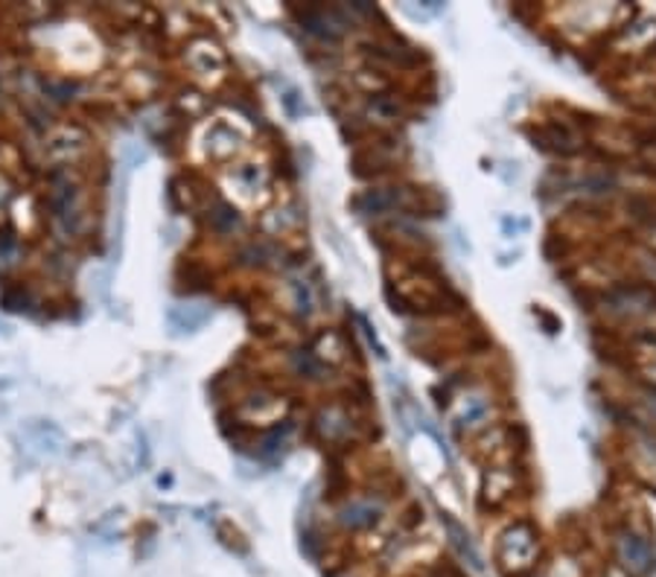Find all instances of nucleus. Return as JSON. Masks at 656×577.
<instances>
[{"label": "nucleus", "instance_id": "f257e3e1", "mask_svg": "<svg viewBox=\"0 0 656 577\" xmlns=\"http://www.w3.org/2000/svg\"><path fill=\"white\" fill-rule=\"evenodd\" d=\"M496 569L505 577H534L546 557V543L532 519H514L496 537Z\"/></svg>", "mask_w": 656, "mask_h": 577}, {"label": "nucleus", "instance_id": "f03ea898", "mask_svg": "<svg viewBox=\"0 0 656 577\" xmlns=\"http://www.w3.org/2000/svg\"><path fill=\"white\" fill-rule=\"evenodd\" d=\"M609 563L630 577L656 575V546L645 528L622 523L609 530Z\"/></svg>", "mask_w": 656, "mask_h": 577}, {"label": "nucleus", "instance_id": "7ed1b4c3", "mask_svg": "<svg viewBox=\"0 0 656 577\" xmlns=\"http://www.w3.org/2000/svg\"><path fill=\"white\" fill-rule=\"evenodd\" d=\"M602 313L625 327H645L656 321V292L639 281L616 283L602 295Z\"/></svg>", "mask_w": 656, "mask_h": 577}, {"label": "nucleus", "instance_id": "20e7f679", "mask_svg": "<svg viewBox=\"0 0 656 577\" xmlns=\"http://www.w3.org/2000/svg\"><path fill=\"white\" fill-rule=\"evenodd\" d=\"M362 213L383 216V213H403V216H426V211L437 207L430 190L408 188V184H391V188L367 190L360 202Z\"/></svg>", "mask_w": 656, "mask_h": 577}, {"label": "nucleus", "instance_id": "39448f33", "mask_svg": "<svg viewBox=\"0 0 656 577\" xmlns=\"http://www.w3.org/2000/svg\"><path fill=\"white\" fill-rule=\"evenodd\" d=\"M385 519V499L380 493L371 496H351L342 502L336 510V523L342 525L347 534H367V530L380 528Z\"/></svg>", "mask_w": 656, "mask_h": 577}, {"label": "nucleus", "instance_id": "423d86ee", "mask_svg": "<svg viewBox=\"0 0 656 577\" xmlns=\"http://www.w3.org/2000/svg\"><path fill=\"white\" fill-rule=\"evenodd\" d=\"M625 455L633 476L648 484V487H656V432L642 429V426L630 423L625 437Z\"/></svg>", "mask_w": 656, "mask_h": 577}, {"label": "nucleus", "instance_id": "0eeeda50", "mask_svg": "<svg viewBox=\"0 0 656 577\" xmlns=\"http://www.w3.org/2000/svg\"><path fill=\"white\" fill-rule=\"evenodd\" d=\"M519 493V467L514 458L493 460L487 464L485 478H482V499L491 507H505Z\"/></svg>", "mask_w": 656, "mask_h": 577}, {"label": "nucleus", "instance_id": "6e6552de", "mask_svg": "<svg viewBox=\"0 0 656 577\" xmlns=\"http://www.w3.org/2000/svg\"><path fill=\"white\" fill-rule=\"evenodd\" d=\"M356 429H360V423H356L351 408L342 406V403L324 406L315 414V432L324 444H347L356 437Z\"/></svg>", "mask_w": 656, "mask_h": 577}, {"label": "nucleus", "instance_id": "1a4fd4ad", "mask_svg": "<svg viewBox=\"0 0 656 577\" xmlns=\"http://www.w3.org/2000/svg\"><path fill=\"white\" fill-rule=\"evenodd\" d=\"M297 21L321 41H336L351 27V16L342 7H306L304 12H297Z\"/></svg>", "mask_w": 656, "mask_h": 577}, {"label": "nucleus", "instance_id": "9d476101", "mask_svg": "<svg viewBox=\"0 0 656 577\" xmlns=\"http://www.w3.org/2000/svg\"><path fill=\"white\" fill-rule=\"evenodd\" d=\"M627 362H630V371L636 374L642 388L656 391V336L642 333L633 338L627 347Z\"/></svg>", "mask_w": 656, "mask_h": 577}, {"label": "nucleus", "instance_id": "9b49d317", "mask_svg": "<svg viewBox=\"0 0 656 577\" xmlns=\"http://www.w3.org/2000/svg\"><path fill=\"white\" fill-rule=\"evenodd\" d=\"M403 161V143L400 141H388V138H383V141H374L371 146L365 149V152H360L356 155V166H360V175L365 172V175H380V172H388L394 170V166Z\"/></svg>", "mask_w": 656, "mask_h": 577}, {"label": "nucleus", "instance_id": "f8f14e48", "mask_svg": "<svg viewBox=\"0 0 656 577\" xmlns=\"http://www.w3.org/2000/svg\"><path fill=\"white\" fill-rule=\"evenodd\" d=\"M539 141L546 149L557 152V155H575L584 146V134L569 120H546L539 125Z\"/></svg>", "mask_w": 656, "mask_h": 577}, {"label": "nucleus", "instance_id": "ddd939ff", "mask_svg": "<svg viewBox=\"0 0 656 577\" xmlns=\"http://www.w3.org/2000/svg\"><path fill=\"white\" fill-rule=\"evenodd\" d=\"M616 50L625 55H656V21H639V24H630L627 21L622 30H618Z\"/></svg>", "mask_w": 656, "mask_h": 577}, {"label": "nucleus", "instance_id": "4468645a", "mask_svg": "<svg viewBox=\"0 0 656 577\" xmlns=\"http://www.w3.org/2000/svg\"><path fill=\"white\" fill-rule=\"evenodd\" d=\"M188 62L193 68L195 77H222L225 73V53L219 48L216 41L211 39H199L190 44L188 50Z\"/></svg>", "mask_w": 656, "mask_h": 577}, {"label": "nucleus", "instance_id": "2eb2a0df", "mask_svg": "<svg viewBox=\"0 0 656 577\" xmlns=\"http://www.w3.org/2000/svg\"><path fill=\"white\" fill-rule=\"evenodd\" d=\"M367 114H371L376 123H397V120L403 118V102L391 94H371Z\"/></svg>", "mask_w": 656, "mask_h": 577}, {"label": "nucleus", "instance_id": "dca6fc26", "mask_svg": "<svg viewBox=\"0 0 656 577\" xmlns=\"http://www.w3.org/2000/svg\"><path fill=\"white\" fill-rule=\"evenodd\" d=\"M208 222H211V227L216 231V234H234V231H240L243 227V219H240V213L231 207V204L225 202H216L208 211Z\"/></svg>", "mask_w": 656, "mask_h": 577}, {"label": "nucleus", "instance_id": "f3484780", "mask_svg": "<svg viewBox=\"0 0 656 577\" xmlns=\"http://www.w3.org/2000/svg\"><path fill=\"white\" fill-rule=\"evenodd\" d=\"M292 367H295L297 376H304V379H313V383H319V379L330 376V367L321 365V362L313 356V351H295V353H292Z\"/></svg>", "mask_w": 656, "mask_h": 577}, {"label": "nucleus", "instance_id": "a211bd4d", "mask_svg": "<svg viewBox=\"0 0 656 577\" xmlns=\"http://www.w3.org/2000/svg\"><path fill=\"white\" fill-rule=\"evenodd\" d=\"M633 265H636V277H633V281L645 283V286H650L656 292V254H650V251H645L642 245H636V251H633Z\"/></svg>", "mask_w": 656, "mask_h": 577}, {"label": "nucleus", "instance_id": "6ab92c4d", "mask_svg": "<svg viewBox=\"0 0 656 577\" xmlns=\"http://www.w3.org/2000/svg\"><path fill=\"white\" fill-rule=\"evenodd\" d=\"M639 245L645 251H650V254H656V213H648V216L642 219Z\"/></svg>", "mask_w": 656, "mask_h": 577}, {"label": "nucleus", "instance_id": "aec40b11", "mask_svg": "<svg viewBox=\"0 0 656 577\" xmlns=\"http://www.w3.org/2000/svg\"><path fill=\"white\" fill-rule=\"evenodd\" d=\"M44 91H50L55 102H68L77 94V85H71V82H44Z\"/></svg>", "mask_w": 656, "mask_h": 577}, {"label": "nucleus", "instance_id": "412c9836", "mask_svg": "<svg viewBox=\"0 0 656 577\" xmlns=\"http://www.w3.org/2000/svg\"><path fill=\"white\" fill-rule=\"evenodd\" d=\"M3 304H7V310H12V313H21V310H27V292L24 288H16V292H7L3 295Z\"/></svg>", "mask_w": 656, "mask_h": 577}, {"label": "nucleus", "instance_id": "4be33fe9", "mask_svg": "<svg viewBox=\"0 0 656 577\" xmlns=\"http://www.w3.org/2000/svg\"><path fill=\"white\" fill-rule=\"evenodd\" d=\"M423 577H462L453 566H446V563H437V566H430V569L423 571Z\"/></svg>", "mask_w": 656, "mask_h": 577}, {"label": "nucleus", "instance_id": "5701e85b", "mask_svg": "<svg viewBox=\"0 0 656 577\" xmlns=\"http://www.w3.org/2000/svg\"><path fill=\"white\" fill-rule=\"evenodd\" d=\"M593 577H630V575H627V571L618 569V566H613V563H604L602 569L595 571Z\"/></svg>", "mask_w": 656, "mask_h": 577}]
</instances>
